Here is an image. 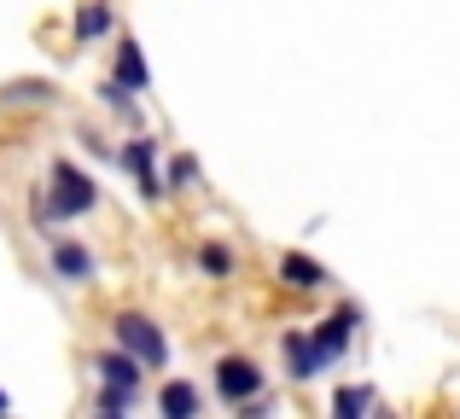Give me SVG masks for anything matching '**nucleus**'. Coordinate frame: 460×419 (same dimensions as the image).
Here are the masks:
<instances>
[{"mask_svg":"<svg viewBox=\"0 0 460 419\" xmlns=\"http://www.w3.org/2000/svg\"><path fill=\"white\" fill-rule=\"evenodd\" d=\"M210 373H216V397H222L227 408H239V402H251V397H257L262 385H269V373H262V367L251 362V355H222V362H216Z\"/></svg>","mask_w":460,"mask_h":419,"instance_id":"7ed1b4c3","label":"nucleus"},{"mask_svg":"<svg viewBox=\"0 0 460 419\" xmlns=\"http://www.w3.org/2000/svg\"><path fill=\"white\" fill-rule=\"evenodd\" d=\"M35 100H53V88H47V82H18V88H6L0 93V105H35Z\"/></svg>","mask_w":460,"mask_h":419,"instance_id":"f3484780","label":"nucleus"},{"mask_svg":"<svg viewBox=\"0 0 460 419\" xmlns=\"http://www.w3.org/2000/svg\"><path fill=\"white\" fill-rule=\"evenodd\" d=\"M93 373L105 379V385H128V390H140V379H146V367L135 362L128 350H105V355H93Z\"/></svg>","mask_w":460,"mask_h":419,"instance_id":"6e6552de","label":"nucleus"},{"mask_svg":"<svg viewBox=\"0 0 460 419\" xmlns=\"http://www.w3.org/2000/svg\"><path fill=\"white\" fill-rule=\"evenodd\" d=\"M280 350H286V373H292L297 385L321 379V362H314V344H309V332H286V338H280Z\"/></svg>","mask_w":460,"mask_h":419,"instance_id":"9d476101","label":"nucleus"},{"mask_svg":"<svg viewBox=\"0 0 460 419\" xmlns=\"http://www.w3.org/2000/svg\"><path fill=\"white\" fill-rule=\"evenodd\" d=\"M135 402H140V390H128V385H105V379H100V397H93V408H100V414H128Z\"/></svg>","mask_w":460,"mask_h":419,"instance_id":"2eb2a0df","label":"nucleus"},{"mask_svg":"<svg viewBox=\"0 0 460 419\" xmlns=\"http://www.w3.org/2000/svg\"><path fill=\"white\" fill-rule=\"evenodd\" d=\"M111 82H123L128 93H146V88H152V70H146V53H140V41H123V47H117Z\"/></svg>","mask_w":460,"mask_h":419,"instance_id":"1a4fd4ad","label":"nucleus"},{"mask_svg":"<svg viewBox=\"0 0 460 419\" xmlns=\"http://www.w3.org/2000/svg\"><path fill=\"white\" fill-rule=\"evenodd\" d=\"M199 268H204V280H234L239 257L222 245V239H204V245H199Z\"/></svg>","mask_w":460,"mask_h":419,"instance_id":"ddd939ff","label":"nucleus"},{"mask_svg":"<svg viewBox=\"0 0 460 419\" xmlns=\"http://www.w3.org/2000/svg\"><path fill=\"white\" fill-rule=\"evenodd\" d=\"M53 274H58L65 285H93L100 262H93V250L82 245V239H58V233H53Z\"/></svg>","mask_w":460,"mask_h":419,"instance_id":"423d86ee","label":"nucleus"},{"mask_svg":"<svg viewBox=\"0 0 460 419\" xmlns=\"http://www.w3.org/2000/svg\"><path fill=\"white\" fill-rule=\"evenodd\" d=\"M373 408H379L373 385H344V390L332 397V414H338V419H349V414H373Z\"/></svg>","mask_w":460,"mask_h":419,"instance_id":"4468645a","label":"nucleus"},{"mask_svg":"<svg viewBox=\"0 0 460 419\" xmlns=\"http://www.w3.org/2000/svg\"><path fill=\"white\" fill-rule=\"evenodd\" d=\"M356 327H361V309H356V303H344L338 315H326L321 327L309 332V344H314V362H321V373H326V367H332L338 355L349 350V338H356Z\"/></svg>","mask_w":460,"mask_h":419,"instance_id":"20e7f679","label":"nucleus"},{"mask_svg":"<svg viewBox=\"0 0 460 419\" xmlns=\"http://www.w3.org/2000/svg\"><path fill=\"white\" fill-rule=\"evenodd\" d=\"M0 414H6V390H0Z\"/></svg>","mask_w":460,"mask_h":419,"instance_id":"a211bd4d","label":"nucleus"},{"mask_svg":"<svg viewBox=\"0 0 460 419\" xmlns=\"http://www.w3.org/2000/svg\"><path fill=\"white\" fill-rule=\"evenodd\" d=\"M105 30H111V6H105V0H82L76 18H70V35H76V41L88 47V41H100Z\"/></svg>","mask_w":460,"mask_h":419,"instance_id":"9b49d317","label":"nucleus"},{"mask_svg":"<svg viewBox=\"0 0 460 419\" xmlns=\"http://www.w3.org/2000/svg\"><path fill=\"white\" fill-rule=\"evenodd\" d=\"M192 187H199V163H192V158H175L164 170V193H192Z\"/></svg>","mask_w":460,"mask_h":419,"instance_id":"dca6fc26","label":"nucleus"},{"mask_svg":"<svg viewBox=\"0 0 460 419\" xmlns=\"http://www.w3.org/2000/svg\"><path fill=\"white\" fill-rule=\"evenodd\" d=\"M111 332H117V350H128L146 373H157V367L169 362V338L157 332L152 315H140V309H123V315L111 320Z\"/></svg>","mask_w":460,"mask_h":419,"instance_id":"f03ea898","label":"nucleus"},{"mask_svg":"<svg viewBox=\"0 0 460 419\" xmlns=\"http://www.w3.org/2000/svg\"><path fill=\"white\" fill-rule=\"evenodd\" d=\"M123 170L135 175V187H140L146 205L164 198V170H157V140L152 135H140V140H128V146H123Z\"/></svg>","mask_w":460,"mask_h":419,"instance_id":"39448f33","label":"nucleus"},{"mask_svg":"<svg viewBox=\"0 0 460 419\" xmlns=\"http://www.w3.org/2000/svg\"><path fill=\"white\" fill-rule=\"evenodd\" d=\"M47 181H53V187H41V198L53 205L58 222H76V215H88L93 205H100V187H93V175H82L76 163H65V158L47 170Z\"/></svg>","mask_w":460,"mask_h":419,"instance_id":"f257e3e1","label":"nucleus"},{"mask_svg":"<svg viewBox=\"0 0 460 419\" xmlns=\"http://www.w3.org/2000/svg\"><path fill=\"white\" fill-rule=\"evenodd\" d=\"M274 274H280L292 292H321V285H332V268H326V262H314V257H304V250H280Z\"/></svg>","mask_w":460,"mask_h":419,"instance_id":"0eeeda50","label":"nucleus"},{"mask_svg":"<svg viewBox=\"0 0 460 419\" xmlns=\"http://www.w3.org/2000/svg\"><path fill=\"white\" fill-rule=\"evenodd\" d=\"M157 414L164 419H192L199 414V390H192L187 379H169V385L157 390Z\"/></svg>","mask_w":460,"mask_h":419,"instance_id":"f8f14e48","label":"nucleus"}]
</instances>
